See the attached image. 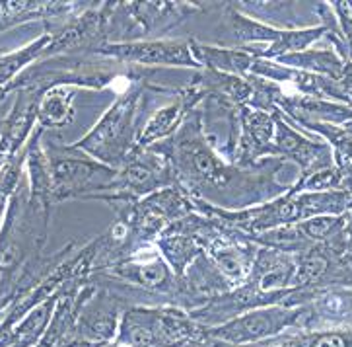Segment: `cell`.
<instances>
[{
	"label": "cell",
	"mask_w": 352,
	"mask_h": 347,
	"mask_svg": "<svg viewBox=\"0 0 352 347\" xmlns=\"http://www.w3.org/2000/svg\"><path fill=\"white\" fill-rule=\"evenodd\" d=\"M274 63L288 67L294 70H304V72H311L318 76H325L331 81L339 82L344 70V61L341 55L329 47V49H306V51H298V53H290V55H283V57L274 59Z\"/></svg>",
	"instance_id": "cell-16"
},
{
	"label": "cell",
	"mask_w": 352,
	"mask_h": 347,
	"mask_svg": "<svg viewBox=\"0 0 352 347\" xmlns=\"http://www.w3.org/2000/svg\"><path fill=\"white\" fill-rule=\"evenodd\" d=\"M23 158H25V152L22 151L0 170V227H2L4 215H6L10 196L23 178Z\"/></svg>",
	"instance_id": "cell-20"
},
{
	"label": "cell",
	"mask_w": 352,
	"mask_h": 347,
	"mask_svg": "<svg viewBox=\"0 0 352 347\" xmlns=\"http://www.w3.org/2000/svg\"><path fill=\"white\" fill-rule=\"evenodd\" d=\"M51 39H53V35L45 32L43 35H39L37 39H34L32 43L20 47L16 51L0 53V90L12 84L23 70L32 67L34 63H37L39 59L43 57Z\"/></svg>",
	"instance_id": "cell-17"
},
{
	"label": "cell",
	"mask_w": 352,
	"mask_h": 347,
	"mask_svg": "<svg viewBox=\"0 0 352 347\" xmlns=\"http://www.w3.org/2000/svg\"><path fill=\"white\" fill-rule=\"evenodd\" d=\"M307 316V306H284L273 304L263 306L250 313L236 316L224 324L206 328V337L230 344V346H245L257 344L269 337L280 336L288 330H302Z\"/></svg>",
	"instance_id": "cell-6"
},
{
	"label": "cell",
	"mask_w": 352,
	"mask_h": 347,
	"mask_svg": "<svg viewBox=\"0 0 352 347\" xmlns=\"http://www.w3.org/2000/svg\"><path fill=\"white\" fill-rule=\"evenodd\" d=\"M197 211L210 213L245 234H261L278 227L321 217L344 215L352 209V191H294L292 187L263 205L241 211H226L197 201Z\"/></svg>",
	"instance_id": "cell-2"
},
{
	"label": "cell",
	"mask_w": 352,
	"mask_h": 347,
	"mask_svg": "<svg viewBox=\"0 0 352 347\" xmlns=\"http://www.w3.org/2000/svg\"><path fill=\"white\" fill-rule=\"evenodd\" d=\"M43 149L53 187V205L67 199H91L105 193L113 184L117 168L91 158L72 145L49 139L43 140Z\"/></svg>",
	"instance_id": "cell-5"
},
{
	"label": "cell",
	"mask_w": 352,
	"mask_h": 347,
	"mask_svg": "<svg viewBox=\"0 0 352 347\" xmlns=\"http://www.w3.org/2000/svg\"><path fill=\"white\" fill-rule=\"evenodd\" d=\"M205 337V326L182 306L133 304L121 314L111 341L119 347H187Z\"/></svg>",
	"instance_id": "cell-4"
},
{
	"label": "cell",
	"mask_w": 352,
	"mask_h": 347,
	"mask_svg": "<svg viewBox=\"0 0 352 347\" xmlns=\"http://www.w3.org/2000/svg\"><path fill=\"white\" fill-rule=\"evenodd\" d=\"M342 238H344L346 248L352 252V209L344 213V231H342Z\"/></svg>",
	"instance_id": "cell-21"
},
{
	"label": "cell",
	"mask_w": 352,
	"mask_h": 347,
	"mask_svg": "<svg viewBox=\"0 0 352 347\" xmlns=\"http://www.w3.org/2000/svg\"><path fill=\"white\" fill-rule=\"evenodd\" d=\"M125 10L133 18L140 35H150L154 32H168L179 25L195 12L201 10L199 4L189 2H123Z\"/></svg>",
	"instance_id": "cell-14"
},
{
	"label": "cell",
	"mask_w": 352,
	"mask_h": 347,
	"mask_svg": "<svg viewBox=\"0 0 352 347\" xmlns=\"http://www.w3.org/2000/svg\"><path fill=\"white\" fill-rule=\"evenodd\" d=\"M94 55L113 59L142 69L150 67H185L201 69L191 53V39H135L126 43H103Z\"/></svg>",
	"instance_id": "cell-8"
},
{
	"label": "cell",
	"mask_w": 352,
	"mask_h": 347,
	"mask_svg": "<svg viewBox=\"0 0 352 347\" xmlns=\"http://www.w3.org/2000/svg\"><path fill=\"white\" fill-rule=\"evenodd\" d=\"M306 306L307 316L302 330L352 326V287L316 289Z\"/></svg>",
	"instance_id": "cell-13"
},
{
	"label": "cell",
	"mask_w": 352,
	"mask_h": 347,
	"mask_svg": "<svg viewBox=\"0 0 352 347\" xmlns=\"http://www.w3.org/2000/svg\"><path fill=\"white\" fill-rule=\"evenodd\" d=\"M146 76L133 82L125 92H119V98L103 114L96 127L72 143V147L111 168H119L125 162L126 156L137 147L138 135L142 131L140 117L148 107L146 100L156 88V84L146 81Z\"/></svg>",
	"instance_id": "cell-3"
},
{
	"label": "cell",
	"mask_w": 352,
	"mask_h": 347,
	"mask_svg": "<svg viewBox=\"0 0 352 347\" xmlns=\"http://www.w3.org/2000/svg\"><path fill=\"white\" fill-rule=\"evenodd\" d=\"M74 86L58 84L41 92L37 102V127L43 131L67 127L74 119Z\"/></svg>",
	"instance_id": "cell-15"
},
{
	"label": "cell",
	"mask_w": 352,
	"mask_h": 347,
	"mask_svg": "<svg viewBox=\"0 0 352 347\" xmlns=\"http://www.w3.org/2000/svg\"><path fill=\"white\" fill-rule=\"evenodd\" d=\"M239 139L236 164L241 168H253L263 158H273L274 117L251 105H239Z\"/></svg>",
	"instance_id": "cell-10"
},
{
	"label": "cell",
	"mask_w": 352,
	"mask_h": 347,
	"mask_svg": "<svg viewBox=\"0 0 352 347\" xmlns=\"http://www.w3.org/2000/svg\"><path fill=\"white\" fill-rule=\"evenodd\" d=\"M86 2H0V34L25 22L41 20L45 25H55L74 18L86 10Z\"/></svg>",
	"instance_id": "cell-12"
},
{
	"label": "cell",
	"mask_w": 352,
	"mask_h": 347,
	"mask_svg": "<svg viewBox=\"0 0 352 347\" xmlns=\"http://www.w3.org/2000/svg\"><path fill=\"white\" fill-rule=\"evenodd\" d=\"M187 347H352V326L323 328V330H288L280 336L269 337L257 344L230 346L210 337Z\"/></svg>",
	"instance_id": "cell-11"
},
{
	"label": "cell",
	"mask_w": 352,
	"mask_h": 347,
	"mask_svg": "<svg viewBox=\"0 0 352 347\" xmlns=\"http://www.w3.org/2000/svg\"><path fill=\"white\" fill-rule=\"evenodd\" d=\"M300 127L318 133L319 137L327 143L333 151V166L341 170L352 168V121H346L342 125L333 123H304Z\"/></svg>",
	"instance_id": "cell-19"
},
{
	"label": "cell",
	"mask_w": 352,
	"mask_h": 347,
	"mask_svg": "<svg viewBox=\"0 0 352 347\" xmlns=\"http://www.w3.org/2000/svg\"><path fill=\"white\" fill-rule=\"evenodd\" d=\"M171 166L175 184L189 196L226 211L263 205L286 193L292 182L284 174L300 170L283 158H263L253 168L226 162L208 145L203 131L201 109L195 107L171 137L148 147Z\"/></svg>",
	"instance_id": "cell-1"
},
{
	"label": "cell",
	"mask_w": 352,
	"mask_h": 347,
	"mask_svg": "<svg viewBox=\"0 0 352 347\" xmlns=\"http://www.w3.org/2000/svg\"><path fill=\"white\" fill-rule=\"evenodd\" d=\"M271 114L274 117L273 158L294 164L300 170V178L333 166V151L325 140L307 139L306 135L296 131L278 109H273Z\"/></svg>",
	"instance_id": "cell-9"
},
{
	"label": "cell",
	"mask_w": 352,
	"mask_h": 347,
	"mask_svg": "<svg viewBox=\"0 0 352 347\" xmlns=\"http://www.w3.org/2000/svg\"><path fill=\"white\" fill-rule=\"evenodd\" d=\"M171 185L177 184L168 160L152 149L135 147L125 158V162L117 168V176L111 187L105 193L94 196L91 199H102L107 203L135 201Z\"/></svg>",
	"instance_id": "cell-7"
},
{
	"label": "cell",
	"mask_w": 352,
	"mask_h": 347,
	"mask_svg": "<svg viewBox=\"0 0 352 347\" xmlns=\"http://www.w3.org/2000/svg\"><path fill=\"white\" fill-rule=\"evenodd\" d=\"M294 4L296 2H239L234 8L276 30H300Z\"/></svg>",
	"instance_id": "cell-18"
}]
</instances>
